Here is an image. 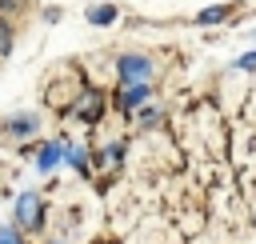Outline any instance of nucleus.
Returning <instances> with one entry per match:
<instances>
[{
    "label": "nucleus",
    "instance_id": "9",
    "mask_svg": "<svg viewBox=\"0 0 256 244\" xmlns=\"http://www.w3.org/2000/svg\"><path fill=\"white\" fill-rule=\"evenodd\" d=\"M8 52H12V24L0 20V56H8Z\"/></svg>",
    "mask_w": 256,
    "mask_h": 244
},
{
    "label": "nucleus",
    "instance_id": "1",
    "mask_svg": "<svg viewBox=\"0 0 256 244\" xmlns=\"http://www.w3.org/2000/svg\"><path fill=\"white\" fill-rule=\"evenodd\" d=\"M116 72H120V80H124V84H136V80H148L152 60H144V56H120Z\"/></svg>",
    "mask_w": 256,
    "mask_h": 244
},
{
    "label": "nucleus",
    "instance_id": "2",
    "mask_svg": "<svg viewBox=\"0 0 256 244\" xmlns=\"http://www.w3.org/2000/svg\"><path fill=\"white\" fill-rule=\"evenodd\" d=\"M16 224H20V228H40V200H36L32 192H24V196L16 200Z\"/></svg>",
    "mask_w": 256,
    "mask_h": 244
},
{
    "label": "nucleus",
    "instance_id": "12",
    "mask_svg": "<svg viewBox=\"0 0 256 244\" xmlns=\"http://www.w3.org/2000/svg\"><path fill=\"white\" fill-rule=\"evenodd\" d=\"M20 8V0H0V16H12Z\"/></svg>",
    "mask_w": 256,
    "mask_h": 244
},
{
    "label": "nucleus",
    "instance_id": "5",
    "mask_svg": "<svg viewBox=\"0 0 256 244\" xmlns=\"http://www.w3.org/2000/svg\"><path fill=\"white\" fill-rule=\"evenodd\" d=\"M64 156H68V144H44L40 156H36V168H40V172H52Z\"/></svg>",
    "mask_w": 256,
    "mask_h": 244
},
{
    "label": "nucleus",
    "instance_id": "11",
    "mask_svg": "<svg viewBox=\"0 0 256 244\" xmlns=\"http://www.w3.org/2000/svg\"><path fill=\"white\" fill-rule=\"evenodd\" d=\"M236 68H244V72H252V68H256V52H244V56H240V64H236Z\"/></svg>",
    "mask_w": 256,
    "mask_h": 244
},
{
    "label": "nucleus",
    "instance_id": "8",
    "mask_svg": "<svg viewBox=\"0 0 256 244\" xmlns=\"http://www.w3.org/2000/svg\"><path fill=\"white\" fill-rule=\"evenodd\" d=\"M224 16H228V8H224V4H212V8H204V12L196 16V24H220Z\"/></svg>",
    "mask_w": 256,
    "mask_h": 244
},
{
    "label": "nucleus",
    "instance_id": "7",
    "mask_svg": "<svg viewBox=\"0 0 256 244\" xmlns=\"http://www.w3.org/2000/svg\"><path fill=\"white\" fill-rule=\"evenodd\" d=\"M36 132V116H16L8 120V136H32Z\"/></svg>",
    "mask_w": 256,
    "mask_h": 244
},
{
    "label": "nucleus",
    "instance_id": "10",
    "mask_svg": "<svg viewBox=\"0 0 256 244\" xmlns=\"http://www.w3.org/2000/svg\"><path fill=\"white\" fill-rule=\"evenodd\" d=\"M0 244H24V240H20V228H16V224H4V228H0Z\"/></svg>",
    "mask_w": 256,
    "mask_h": 244
},
{
    "label": "nucleus",
    "instance_id": "3",
    "mask_svg": "<svg viewBox=\"0 0 256 244\" xmlns=\"http://www.w3.org/2000/svg\"><path fill=\"white\" fill-rule=\"evenodd\" d=\"M152 96V88H148V80H136V84H124L120 88V108L128 112V108H140L144 100Z\"/></svg>",
    "mask_w": 256,
    "mask_h": 244
},
{
    "label": "nucleus",
    "instance_id": "4",
    "mask_svg": "<svg viewBox=\"0 0 256 244\" xmlns=\"http://www.w3.org/2000/svg\"><path fill=\"white\" fill-rule=\"evenodd\" d=\"M116 4L112 0H100V4H92L88 8V24H96V28H108V24H116Z\"/></svg>",
    "mask_w": 256,
    "mask_h": 244
},
{
    "label": "nucleus",
    "instance_id": "6",
    "mask_svg": "<svg viewBox=\"0 0 256 244\" xmlns=\"http://www.w3.org/2000/svg\"><path fill=\"white\" fill-rule=\"evenodd\" d=\"M100 104H104V100H100V92H80V104H76V116L92 124V120L100 116Z\"/></svg>",
    "mask_w": 256,
    "mask_h": 244
}]
</instances>
